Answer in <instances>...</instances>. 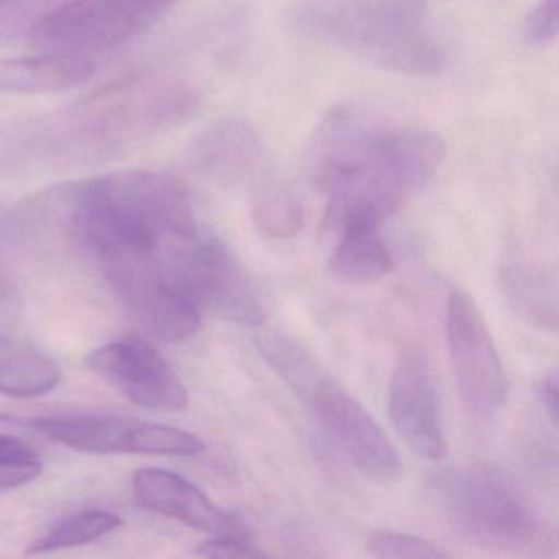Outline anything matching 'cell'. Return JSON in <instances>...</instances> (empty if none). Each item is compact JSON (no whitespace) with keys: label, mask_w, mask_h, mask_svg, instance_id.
<instances>
[{"label":"cell","mask_w":559,"mask_h":559,"mask_svg":"<svg viewBox=\"0 0 559 559\" xmlns=\"http://www.w3.org/2000/svg\"><path fill=\"white\" fill-rule=\"evenodd\" d=\"M162 267L166 283L201 310L240 325H260L266 317L253 284L217 238L198 230L171 241L162 251Z\"/></svg>","instance_id":"6"},{"label":"cell","mask_w":559,"mask_h":559,"mask_svg":"<svg viewBox=\"0 0 559 559\" xmlns=\"http://www.w3.org/2000/svg\"><path fill=\"white\" fill-rule=\"evenodd\" d=\"M9 2H14V0H0V5L9 4Z\"/></svg>","instance_id":"29"},{"label":"cell","mask_w":559,"mask_h":559,"mask_svg":"<svg viewBox=\"0 0 559 559\" xmlns=\"http://www.w3.org/2000/svg\"><path fill=\"white\" fill-rule=\"evenodd\" d=\"M9 310H12L11 294H9V287L5 286L4 280L0 277V330L4 325V320L8 319Z\"/></svg>","instance_id":"28"},{"label":"cell","mask_w":559,"mask_h":559,"mask_svg":"<svg viewBox=\"0 0 559 559\" xmlns=\"http://www.w3.org/2000/svg\"><path fill=\"white\" fill-rule=\"evenodd\" d=\"M368 551L376 558L440 559L448 556L428 539L391 530L372 533Z\"/></svg>","instance_id":"22"},{"label":"cell","mask_w":559,"mask_h":559,"mask_svg":"<svg viewBox=\"0 0 559 559\" xmlns=\"http://www.w3.org/2000/svg\"><path fill=\"white\" fill-rule=\"evenodd\" d=\"M122 525V519L104 510H91L58 523L44 538L28 548L31 555L76 548L109 535Z\"/></svg>","instance_id":"21"},{"label":"cell","mask_w":559,"mask_h":559,"mask_svg":"<svg viewBox=\"0 0 559 559\" xmlns=\"http://www.w3.org/2000/svg\"><path fill=\"white\" fill-rule=\"evenodd\" d=\"M61 369L37 352H17L0 358V394L9 397H38L53 391L61 381Z\"/></svg>","instance_id":"19"},{"label":"cell","mask_w":559,"mask_h":559,"mask_svg":"<svg viewBox=\"0 0 559 559\" xmlns=\"http://www.w3.org/2000/svg\"><path fill=\"white\" fill-rule=\"evenodd\" d=\"M179 0H68L38 19L32 40L47 53L106 50L145 32Z\"/></svg>","instance_id":"7"},{"label":"cell","mask_w":559,"mask_h":559,"mask_svg":"<svg viewBox=\"0 0 559 559\" xmlns=\"http://www.w3.org/2000/svg\"><path fill=\"white\" fill-rule=\"evenodd\" d=\"M132 307L150 332L162 342H185L201 326V309L165 280Z\"/></svg>","instance_id":"18"},{"label":"cell","mask_w":559,"mask_h":559,"mask_svg":"<svg viewBox=\"0 0 559 559\" xmlns=\"http://www.w3.org/2000/svg\"><path fill=\"white\" fill-rule=\"evenodd\" d=\"M296 395L359 471L382 480L395 479L401 474L397 448L381 425L322 368Z\"/></svg>","instance_id":"8"},{"label":"cell","mask_w":559,"mask_h":559,"mask_svg":"<svg viewBox=\"0 0 559 559\" xmlns=\"http://www.w3.org/2000/svg\"><path fill=\"white\" fill-rule=\"evenodd\" d=\"M310 168L329 201L326 225L381 227L430 182L447 145L437 133L385 127L361 110L338 107L310 142Z\"/></svg>","instance_id":"1"},{"label":"cell","mask_w":559,"mask_h":559,"mask_svg":"<svg viewBox=\"0 0 559 559\" xmlns=\"http://www.w3.org/2000/svg\"><path fill=\"white\" fill-rule=\"evenodd\" d=\"M27 424L45 437L81 453L178 456L186 447L181 428L117 415L35 418Z\"/></svg>","instance_id":"10"},{"label":"cell","mask_w":559,"mask_h":559,"mask_svg":"<svg viewBox=\"0 0 559 559\" xmlns=\"http://www.w3.org/2000/svg\"><path fill=\"white\" fill-rule=\"evenodd\" d=\"M194 162L209 175L222 179L245 178L257 173L266 159V150L250 123L224 119L209 127L192 146Z\"/></svg>","instance_id":"14"},{"label":"cell","mask_w":559,"mask_h":559,"mask_svg":"<svg viewBox=\"0 0 559 559\" xmlns=\"http://www.w3.org/2000/svg\"><path fill=\"white\" fill-rule=\"evenodd\" d=\"M37 453L17 438L0 435V460H37Z\"/></svg>","instance_id":"27"},{"label":"cell","mask_w":559,"mask_h":559,"mask_svg":"<svg viewBox=\"0 0 559 559\" xmlns=\"http://www.w3.org/2000/svg\"><path fill=\"white\" fill-rule=\"evenodd\" d=\"M71 192V222L107 276L159 260L166 245L199 230L191 195L171 176L110 173Z\"/></svg>","instance_id":"2"},{"label":"cell","mask_w":559,"mask_h":559,"mask_svg":"<svg viewBox=\"0 0 559 559\" xmlns=\"http://www.w3.org/2000/svg\"><path fill=\"white\" fill-rule=\"evenodd\" d=\"M289 22L304 37L394 73L431 76L447 63L427 0H297Z\"/></svg>","instance_id":"3"},{"label":"cell","mask_w":559,"mask_h":559,"mask_svg":"<svg viewBox=\"0 0 559 559\" xmlns=\"http://www.w3.org/2000/svg\"><path fill=\"white\" fill-rule=\"evenodd\" d=\"M90 368L133 404L153 411L188 407V391L165 358L140 338L120 340L91 353Z\"/></svg>","instance_id":"11"},{"label":"cell","mask_w":559,"mask_h":559,"mask_svg":"<svg viewBox=\"0 0 559 559\" xmlns=\"http://www.w3.org/2000/svg\"><path fill=\"white\" fill-rule=\"evenodd\" d=\"M133 496L140 506L186 526L211 533L250 539L247 528L230 513L215 506L194 483L158 467H145L133 476Z\"/></svg>","instance_id":"13"},{"label":"cell","mask_w":559,"mask_h":559,"mask_svg":"<svg viewBox=\"0 0 559 559\" xmlns=\"http://www.w3.org/2000/svg\"><path fill=\"white\" fill-rule=\"evenodd\" d=\"M526 40L533 45L551 44L558 35V0H538L523 25Z\"/></svg>","instance_id":"23"},{"label":"cell","mask_w":559,"mask_h":559,"mask_svg":"<svg viewBox=\"0 0 559 559\" xmlns=\"http://www.w3.org/2000/svg\"><path fill=\"white\" fill-rule=\"evenodd\" d=\"M41 474L40 460H0V492L25 486Z\"/></svg>","instance_id":"25"},{"label":"cell","mask_w":559,"mask_h":559,"mask_svg":"<svg viewBox=\"0 0 559 559\" xmlns=\"http://www.w3.org/2000/svg\"><path fill=\"white\" fill-rule=\"evenodd\" d=\"M447 340L461 397L476 414H493L507 397V374L486 320L473 297H448Z\"/></svg>","instance_id":"9"},{"label":"cell","mask_w":559,"mask_h":559,"mask_svg":"<svg viewBox=\"0 0 559 559\" xmlns=\"http://www.w3.org/2000/svg\"><path fill=\"white\" fill-rule=\"evenodd\" d=\"M392 257L371 225H346L340 228L338 241L329 260V270L342 283L371 284L391 273Z\"/></svg>","instance_id":"16"},{"label":"cell","mask_w":559,"mask_h":559,"mask_svg":"<svg viewBox=\"0 0 559 559\" xmlns=\"http://www.w3.org/2000/svg\"><path fill=\"white\" fill-rule=\"evenodd\" d=\"M83 55L47 53L0 60V96L73 90L93 76Z\"/></svg>","instance_id":"15"},{"label":"cell","mask_w":559,"mask_h":559,"mask_svg":"<svg viewBox=\"0 0 559 559\" xmlns=\"http://www.w3.org/2000/svg\"><path fill=\"white\" fill-rule=\"evenodd\" d=\"M500 287L507 306L520 320L545 332L558 329V284L552 274L510 264L500 271Z\"/></svg>","instance_id":"17"},{"label":"cell","mask_w":559,"mask_h":559,"mask_svg":"<svg viewBox=\"0 0 559 559\" xmlns=\"http://www.w3.org/2000/svg\"><path fill=\"white\" fill-rule=\"evenodd\" d=\"M441 513L454 532L483 548L533 552L549 545L538 510L512 479L493 467L469 464L433 480Z\"/></svg>","instance_id":"4"},{"label":"cell","mask_w":559,"mask_h":559,"mask_svg":"<svg viewBox=\"0 0 559 559\" xmlns=\"http://www.w3.org/2000/svg\"><path fill=\"white\" fill-rule=\"evenodd\" d=\"M389 412L399 437L414 453L430 461L447 456L437 381L430 362L420 353H408L395 366L389 388Z\"/></svg>","instance_id":"12"},{"label":"cell","mask_w":559,"mask_h":559,"mask_svg":"<svg viewBox=\"0 0 559 559\" xmlns=\"http://www.w3.org/2000/svg\"><path fill=\"white\" fill-rule=\"evenodd\" d=\"M199 93L181 78L145 74L109 84L71 110L78 135L94 145L171 129L194 114Z\"/></svg>","instance_id":"5"},{"label":"cell","mask_w":559,"mask_h":559,"mask_svg":"<svg viewBox=\"0 0 559 559\" xmlns=\"http://www.w3.org/2000/svg\"><path fill=\"white\" fill-rule=\"evenodd\" d=\"M538 397L552 425L558 424V372L551 371L538 385Z\"/></svg>","instance_id":"26"},{"label":"cell","mask_w":559,"mask_h":559,"mask_svg":"<svg viewBox=\"0 0 559 559\" xmlns=\"http://www.w3.org/2000/svg\"><path fill=\"white\" fill-rule=\"evenodd\" d=\"M253 217L258 227L273 238L296 237L304 227V207L299 199L273 179H264L257 186Z\"/></svg>","instance_id":"20"},{"label":"cell","mask_w":559,"mask_h":559,"mask_svg":"<svg viewBox=\"0 0 559 559\" xmlns=\"http://www.w3.org/2000/svg\"><path fill=\"white\" fill-rule=\"evenodd\" d=\"M195 552L205 558L245 559L260 558L263 552L253 546L251 539L234 538V536H212L198 546Z\"/></svg>","instance_id":"24"}]
</instances>
